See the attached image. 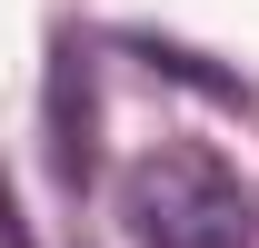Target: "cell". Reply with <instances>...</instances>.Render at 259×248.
Returning <instances> with one entry per match:
<instances>
[{
  "instance_id": "cell-1",
  "label": "cell",
  "mask_w": 259,
  "mask_h": 248,
  "mask_svg": "<svg viewBox=\"0 0 259 248\" xmlns=\"http://www.w3.org/2000/svg\"><path fill=\"white\" fill-rule=\"evenodd\" d=\"M120 218L140 248H249L259 238V199L239 189L220 149L199 139H160V149L130 159V189H120Z\"/></svg>"
},
{
  "instance_id": "cell-2",
  "label": "cell",
  "mask_w": 259,
  "mask_h": 248,
  "mask_svg": "<svg viewBox=\"0 0 259 248\" xmlns=\"http://www.w3.org/2000/svg\"><path fill=\"white\" fill-rule=\"evenodd\" d=\"M40 159H50V179L60 199L100 179V50L80 30L50 40V80H40Z\"/></svg>"
},
{
  "instance_id": "cell-3",
  "label": "cell",
  "mask_w": 259,
  "mask_h": 248,
  "mask_svg": "<svg viewBox=\"0 0 259 248\" xmlns=\"http://www.w3.org/2000/svg\"><path fill=\"white\" fill-rule=\"evenodd\" d=\"M130 50L150 60V80H180V90L220 99V109H259V90L239 80V70H220L209 50H190V40H160V30H130Z\"/></svg>"
},
{
  "instance_id": "cell-4",
  "label": "cell",
  "mask_w": 259,
  "mask_h": 248,
  "mask_svg": "<svg viewBox=\"0 0 259 248\" xmlns=\"http://www.w3.org/2000/svg\"><path fill=\"white\" fill-rule=\"evenodd\" d=\"M0 248H40L30 218H20V199H10V179H0Z\"/></svg>"
}]
</instances>
